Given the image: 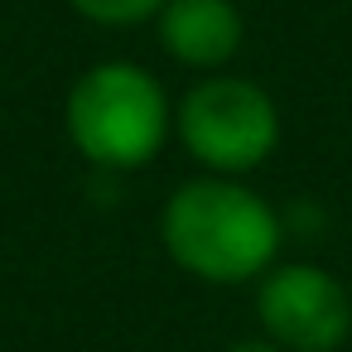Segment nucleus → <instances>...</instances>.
<instances>
[{
    "instance_id": "nucleus-1",
    "label": "nucleus",
    "mask_w": 352,
    "mask_h": 352,
    "mask_svg": "<svg viewBox=\"0 0 352 352\" xmlns=\"http://www.w3.org/2000/svg\"><path fill=\"white\" fill-rule=\"evenodd\" d=\"M285 222L246 184L222 174L184 179L160 208L164 256L203 285H251L280 261Z\"/></svg>"
},
{
    "instance_id": "nucleus-2",
    "label": "nucleus",
    "mask_w": 352,
    "mask_h": 352,
    "mask_svg": "<svg viewBox=\"0 0 352 352\" xmlns=\"http://www.w3.org/2000/svg\"><path fill=\"white\" fill-rule=\"evenodd\" d=\"M68 145L102 174H135L160 160L174 135L164 82L135 58H102L78 73L63 102Z\"/></svg>"
},
{
    "instance_id": "nucleus-3",
    "label": "nucleus",
    "mask_w": 352,
    "mask_h": 352,
    "mask_svg": "<svg viewBox=\"0 0 352 352\" xmlns=\"http://www.w3.org/2000/svg\"><path fill=\"white\" fill-rule=\"evenodd\" d=\"M174 135L203 174L246 179L280 150V107L241 73H208L174 102Z\"/></svg>"
},
{
    "instance_id": "nucleus-4",
    "label": "nucleus",
    "mask_w": 352,
    "mask_h": 352,
    "mask_svg": "<svg viewBox=\"0 0 352 352\" xmlns=\"http://www.w3.org/2000/svg\"><path fill=\"white\" fill-rule=\"evenodd\" d=\"M256 323L285 352H342L352 338V289L328 265L275 261L256 280Z\"/></svg>"
},
{
    "instance_id": "nucleus-5",
    "label": "nucleus",
    "mask_w": 352,
    "mask_h": 352,
    "mask_svg": "<svg viewBox=\"0 0 352 352\" xmlns=\"http://www.w3.org/2000/svg\"><path fill=\"white\" fill-rule=\"evenodd\" d=\"M155 34L179 68L208 78V73H227V63L241 54L246 20L236 0H169L155 20Z\"/></svg>"
},
{
    "instance_id": "nucleus-6",
    "label": "nucleus",
    "mask_w": 352,
    "mask_h": 352,
    "mask_svg": "<svg viewBox=\"0 0 352 352\" xmlns=\"http://www.w3.org/2000/svg\"><path fill=\"white\" fill-rule=\"evenodd\" d=\"M169 0H68V10L82 15L87 25L102 30H135V25H155Z\"/></svg>"
},
{
    "instance_id": "nucleus-7",
    "label": "nucleus",
    "mask_w": 352,
    "mask_h": 352,
    "mask_svg": "<svg viewBox=\"0 0 352 352\" xmlns=\"http://www.w3.org/2000/svg\"><path fill=\"white\" fill-rule=\"evenodd\" d=\"M222 352H285V347H275L270 338H261V333H256V338H236V342H227Z\"/></svg>"
},
{
    "instance_id": "nucleus-8",
    "label": "nucleus",
    "mask_w": 352,
    "mask_h": 352,
    "mask_svg": "<svg viewBox=\"0 0 352 352\" xmlns=\"http://www.w3.org/2000/svg\"><path fill=\"white\" fill-rule=\"evenodd\" d=\"M347 289H352V280H347Z\"/></svg>"
}]
</instances>
